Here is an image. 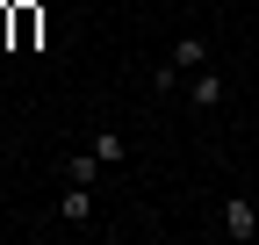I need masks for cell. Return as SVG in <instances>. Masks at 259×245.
<instances>
[{
  "instance_id": "cell-1",
  "label": "cell",
  "mask_w": 259,
  "mask_h": 245,
  "mask_svg": "<svg viewBox=\"0 0 259 245\" xmlns=\"http://www.w3.org/2000/svg\"><path fill=\"white\" fill-rule=\"evenodd\" d=\"M216 231L223 238H259V209H252V195H231L216 209Z\"/></svg>"
},
{
  "instance_id": "cell-2",
  "label": "cell",
  "mask_w": 259,
  "mask_h": 245,
  "mask_svg": "<svg viewBox=\"0 0 259 245\" xmlns=\"http://www.w3.org/2000/svg\"><path fill=\"white\" fill-rule=\"evenodd\" d=\"M209 58H216V44L202 36V29H187V36L173 44V58H166V65H173V72H202V65H209Z\"/></svg>"
},
{
  "instance_id": "cell-3",
  "label": "cell",
  "mask_w": 259,
  "mask_h": 245,
  "mask_svg": "<svg viewBox=\"0 0 259 245\" xmlns=\"http://www.w3.org/2000/svg\"><path fill=\"white\" fill-rule=\"evenodd\" d=\"M223 94H231V87H223V72H209V65L187 72V101H194V108H223Z\"/></svg>"
},
{
  "instance_id": "cell-4",
  "label": "cell",
  "mask_w": 259,
  "mask_h": 245,
  "mask_svg": "<svg viewBox=\"0 0 259 245\" xmlns=\"http://www.w3.org/2000/svg\"><path fill=\"white\" fill-rule=\"evenodd\" d=\"M58 217H65V224H87V217H94V188L65 180V202H58Z\"/></svg>"
},
{
  "instance_id": "cell-5",
  "label": "cell",
  "mask_w": 259,
  "mask_h": 245,
  "mask_svg": "<svg viewBox=\"0 0 259 245\" xmlns=\"http://www.w3.org/2000/svg\"><path fill=\"white\" fill-rule=\"evenodd\" d=\"M94 173H101V151H65V180H79V188H94Z\"/></svg>"
},
{
  "instance_id": "cell-6",
  "label": "cell",
  "mask_w": 259,
  "mask_h": 245,
  "mask_svg": "<svg viewBox=\"0 0 259 245\" xmlns=\"http://www.w3.org/2000/svg\"><path fill=\"white\" fill-rule=\"evenodd\" d=\"M94 151H101V166H122L130 159V137L122 130H94Z\"/></svg>"
}]
</instances>
